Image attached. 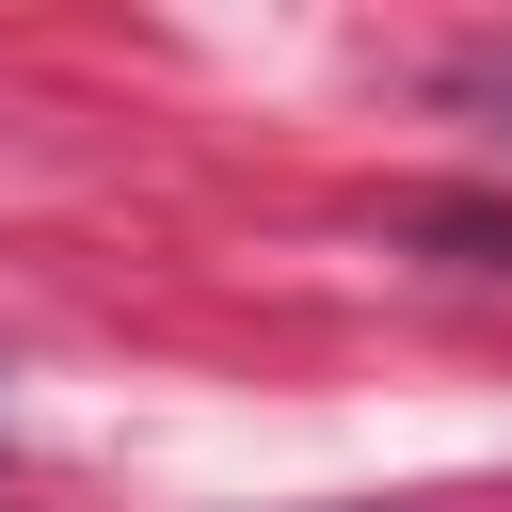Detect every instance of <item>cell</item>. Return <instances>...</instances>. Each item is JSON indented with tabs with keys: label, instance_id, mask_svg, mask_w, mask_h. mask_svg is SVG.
<instances>
[{
	"label": "cell",
	"instance_id": "7a4b0ae2",
	"mask_svg": "<svg viewBox=\"0 0 512 512\" xmlns=\"http://www.w3.org/2000/svg\"><path fill=\"white\" fill-rule=\"evenodd\" d=\"M432 96H448V112H480V128H512V48H448V64H432Z\"/></svg>",
	"mask_w": 512,
	"mask_h": 512
},
{
	"label": "cell",
	"instance_id": "6da1fadb",
	"mask_svg": "<svg viewBox=\"0 0 512 512\" xmlns=\"http://www.w3.org/2000/svg\"><path fill=\"white\" fill-rule=\"evenodd\" d=\"M400 240H416V256H448V272H512V192H416V208H400Z\"/></svg>",
	"mask_w": 512,
	"mask_h": 512
}]
</instances>
